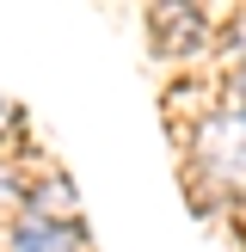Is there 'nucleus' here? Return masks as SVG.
<instances>
[{"label": "nucleus", "instance_id": "nucleus-3", "mask_svg": "<svg viewBox=\"0 0 246 252\" xmlns=\"http://www.w3.org/2000/svg\"><path fill=\"white\" fill-rule=\"evenodd\" d=\"M0 129H12V105H6V98H0Z\"/></svg>", "mask_w": 246, "mask_h": 252}, {"label": "nucleus", "instance_id": "nucleus-2", "mask_svg": "<svg viewBox=\"0 0 246 252\" xmlns=\"http://www.w3.org/2000/svg\"><path fill=\"white\" fill-rule=\"evenodd\" d=\"M12 252H80L68 221H43V216H25L19 234H12Z\"/></svg>", "mask_w": 246, "mask_h": 252}, {"label": "nucleus", "instance_id": "nucleus-1", "mask_svg": "<svg viewBox=\"0 0 246 252\" xmlns=\"http://www.w3.org/2000/svg\"><path fill=\"white\" fill-rule=\"evenodd\" d=\"M197 160H203L221 185H246V111L209 117L203 135H197Z\"/></svg>", "mask_w": 246, "mask_h": 252}, {"label": "nucleus", "instance_id": "nucleus-4", "mask_svg": "<svg viewBox=\"0 0 246 252\" xmlns=\"http://www.w3.org/2000/svg\"><path fill=\"white\" fill-rule=\"evenodd\" d=\"M240 98H246V74H240Z\"/></svg>", "mask_w": 246, "mask_h": 252}]
</instances>
